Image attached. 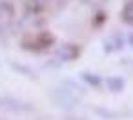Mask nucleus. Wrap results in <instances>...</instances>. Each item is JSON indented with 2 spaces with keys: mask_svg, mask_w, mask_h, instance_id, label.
I'll return each instance as SVG.
<instances>
[{
  "mask_svg": "<svg viewBox=\"0 0 133 120\" xmlns=\"http://www.w3.org/2000/svg\"><path fill=\"white\" fill-rule=\"evenodd\" d=\"M73 57H75V49H73L71 46H62V47H58V51H57V58L62 60V62H68V60H71Z\"/></svg>",
  "mask_w": 133,
  "mask_h": 120,
  "instance_id": "1",
  "label": "nucleus"
},
{
  "mask_svg": "<svg viewBox=\"0 0 133 120\" xmlns=\"http://www.w3.org/2000/svg\"><path fill=\"white\" fill-rule=\"evenodd\" d=\"M108 87L115 93V91H122L124 89V78L120 76H109L108 78Z\"/></svg>",
  "mask_w": 133,
  "mask_h": 120,
  "instance_id": "2",
  "label": "nucleus"
},
{
  "mask_svg": "<svg viewBox=\"0 0 133 120\" xmlns=\"http://www.w3.org/2000/svg\"><path fill=\"white\" fill-rule=\"evenodd\" d=\"M122 18H124V22L133 24V0H129V2L124 6V9H122Z\"/></svg>",
  "mask_w": 133,
  "mask_h": 120,
  "instance_id": "3",
  "label": "nucleus"
},
{
  "mask_svg": "<svg viewBox=\"0 0 133 120\" xmlns=\"http://www.w3.org/2000/svg\"><path fill=\"white\" fill-rule=\"evenodd\" d=\"M128 40H129V44H131V46H133V33H131V35H129V38H128Z\"/></svg>",
  "mask_w": 133,
  "mask_h": 120,
  "instance_id": "4",
  "label": "nucleus"
}]
</instances>
